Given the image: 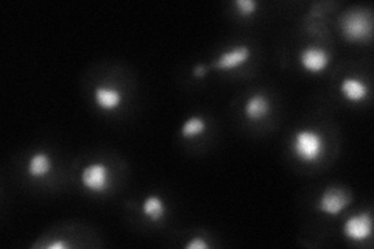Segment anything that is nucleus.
Masks as SVG:
<instances>
[{
  "instance_id": "nucleus-1",
  "label": "nucleus",
  "mask_w": 374,
  "mask_h": 249,
  "mask_svg": "<svg viewBox=\"0 0 374 249\" xmlns=\"http://www.w3.org/2000/svg\"><path fill=\"white\" fill-rule=\"evenodd\" d=\"M292 151L304 164H314L323 156L325 140L315 130H300L292 137Z\"/></svg>"
},
{
  "instance_id": "nucleus-2",
  "label": "nucleus",
  "mask_w": 374,
  "mask_h": 249,
  "mask_svg": "<svg viewBox=\"0 0 374 249\" xmlns=\"http://www.w3.org/2000/svg\"><path fill=\"white\" fill-rule=\"evenodd\" d=\"M341 33L350 42L368 41L373 35V21L368 12L351 11L343 16L340 24Z\"/></svg>"
},
{
  "instance_id": "nucleus-3",
  "label": "nucleus",
  "mask_w": 374,
  "mask_h": 249,
  "mask_svg": "<svg viewBox=\"0 0 374 249\" xmlns=\"http://www.w3.org/2000/svg\"><path fill=\"white\" fill-rule=\"evenodd\" d=\"M81 186L91 194H103L109 187V169L103 162H92L83 169Z\"/></svg>"
},
{
  "instance_id": "nucleus-4",
  "label": "nucleus",
  "mask_w": 374,
  "mask_h": 249,
  "mask_svg": "<svg viewBox=\"0 0 374 249\" xmlns=\"http://www.w3.org/2000/svg\"><path fill=\"white\" fill-rule=\"evenodd\" d=\"M351 196L346 190L340 187H327L318 198L317 207L325 215L335 216L343 212L350 206Z\"/></svg>"
},
{
  "instance_id": "nucleus-5",
  "label": "nucleus",
  "mask_w": 374,
  "mask_h": 249,
  "mask_svg": "<svg viewBox=\"0 0 374 249\" xmlns=\"http://www.w3.org/2000/svg\"><path fill=\"white\" fill-rule=\"evenodd\" d=\"M345 237L354 241V243H362L371 239L373 235V216L370 212H362L350 216L343 225Z\"/></svg>"
},
{
  "instance_id": "nucleus-6",
  "label": "nucleus",
  "mask_w": 374,
  "mask_h": 249,
  "mask_svg": "<svg viewBox=\"0 0 374 249\" xmlns=\"http://www.w3.org/2000/svg\"><path fill=\"white\" fill-rule=\"evenodd\" d=\"M331 62V56L325 49L317 46H309L301 50L300 53V64L302 69L311 74H320L329 66Z\"/></svg>"
},
{
  "instance_id": "nucleus-7",
  "label": "nucleus",
  "mask_w": 374,
  "mask_h": 249,
  "mask_svg": "<svg viewBox=\"0 0 374 249\" xmlns=\"http://www.w3.org/2000/svg\"><path fill=\"white\" fill-rule=\"evenodd\" d=\"M340 92L350 103H362L368 97L370 87L364 80L356 78V76H346L340 83Z\"/></svg>"
},
{
  "instance_id": "nucleus-8",
  "label": "nucleus",
  "mask_w": 374,
  "mask_h": 249,
  "mask_svg": "<svg viewBox=\"0 0 374 249\" xmlns=\"http://www.w3.org/2000/svg\"><path fill=\"white\" fill-rule=\"evenodd\" d=\"M270 111H272V103L267 95L263 94H254L247 100L243 106V114L250 122H259V120L266 119Z\"/></svg>"
},
{
  "instance_id": "nucleus-9",
  "label": "nucleus",
  "mask_w": 374,
  "mask_h": 249,
  "mask_svg": "<svg viewBox=\"0 0 374 249\" xmlns=\"http://www.w3.org/2000/svg\"><path fill=\"white\" fill-rule=\"evenodd\" d=\"M251 50L247 46H237L223 52L216 61V67L220 70H234L242 67L250 60Z\"/></svg>"
},
{
  "instance_id": "nucleus-10",
  "label": "nucleus",
  "mask_w": 374,
  "mask_h": 249,
  "mask_svg": "<svg viewBox=\"0 0 374 249\" xmlns=\"http://www.w3.org/2000/svg\"><path fill=\"white\" fill-rule=\"evenodd\" d=\"M94 101L103 111H114L122 105L124 97L117 87L101 85L94 89Z\"/></svg>"
},
{
  "instance_id": "nucleus-11",
  "label": "nucleus",
  "mask_w": 374,
  "mask_h": 249,
  "mask_svg": "<svg viewBox=\"0 0 374 249\" xmlns=\"http://www.w3.org/2000/svg\"><path fill=\"white\" fill-rule=\"evenodd\" d=\"M51 169H54V164H51V157L47 153H35L29 161L27 173L33 180H42L50 173Z\"/></svg>"
},
{
  "instance_id": "nucleus-12",
  "label": "nucleus",
  "mask_w": 374,
  "mask_h": 249,
  "mask_svg": "<svg viewBox=\"0 0 374 249\" xmlns=\"http://www.w3.org/2000/svg\"><path fill=\"white\" fill-rule=\"evenodd\" d=\"M140 210L142 215H144L147 220L156 223L165 216V203L163 198L158 195H148L145 200L142 201Z\"/></svg>"
},
{
  "instance_id": "nucleus-13",
  "label": "nucleus",
  "mask_w": 374,
  "mask_h": 249,
  "mask_svg": "<svg viewBox=\"0 0 374 249\" xmlns=\"http://www.w3.org/2000/svg\"><path fill=\"white\" fill-rule=\"evenodd\" d=\"M206 122L202 117H190L189 120H186L181 126V134L186 139H193L197 136H202L206 131Z\"/></svg>"
},
{
  "instance_id": "nucleus-14",
  "label": "nucleus",
  "mask_w": 374,
  "mask_h": 249,
  "mask_svg": "<svg viewBox=\"0 0 374 249\" xmlns=\"http://www.w3.org/2000/svg\"><path fill=\"white\" fill-rule=\"evenodd\" d=\"M234 6L237 8V11L241 12V16H253L256 10H257V2L256 0H236Z\"/></svg>"
},
{
  "instance_id": "nucleus-15",
  "label": "nucleus",
  "mask_w": 374,
  "mask_h": 249,
  "mask_svg": "<svg viewBox=\"0 0 374 249\" xmlns=\"http://www.w3.org/2000/svg\"><path fill=\"white\" fill-rule=\"evenodd\" d=\"M209 245L202 237H193L186 243V249H208Z\"/></svg>"
},
{
  "instance_id": "nucleus-16",
  "label": "nucleus",
  "mask_w": 374,
  "mask_h": 249,
  "mask_svg": "<svg viewBox=\"0 0 374 249\" xmlns=\"http://www.w3.org/2000/svg\"><path fill=\"white\" fill-rule=\"evenodd\" d=\"M206 70H208L206 66H195L193 67L192 75L195 76V78H203V76H206Z\"/></svg>"
},
{
  "instance_id": "nucleus-17",
  "label": "nucleus",
  "mask_w": 374,
  "mask_h": 249,
  "mask_svg": "<svg viewBox=\"0 0 374 249\" xmlns=\"http://www.w3.org/2000/svg\"><path fill=\"white\" fill-rule=\"evenodd\" d=\"M46 248L47 249H66V248H69V245L66 243V241L58 240V241H54V243H49Z\"/></svg>"
}]
</instances>
